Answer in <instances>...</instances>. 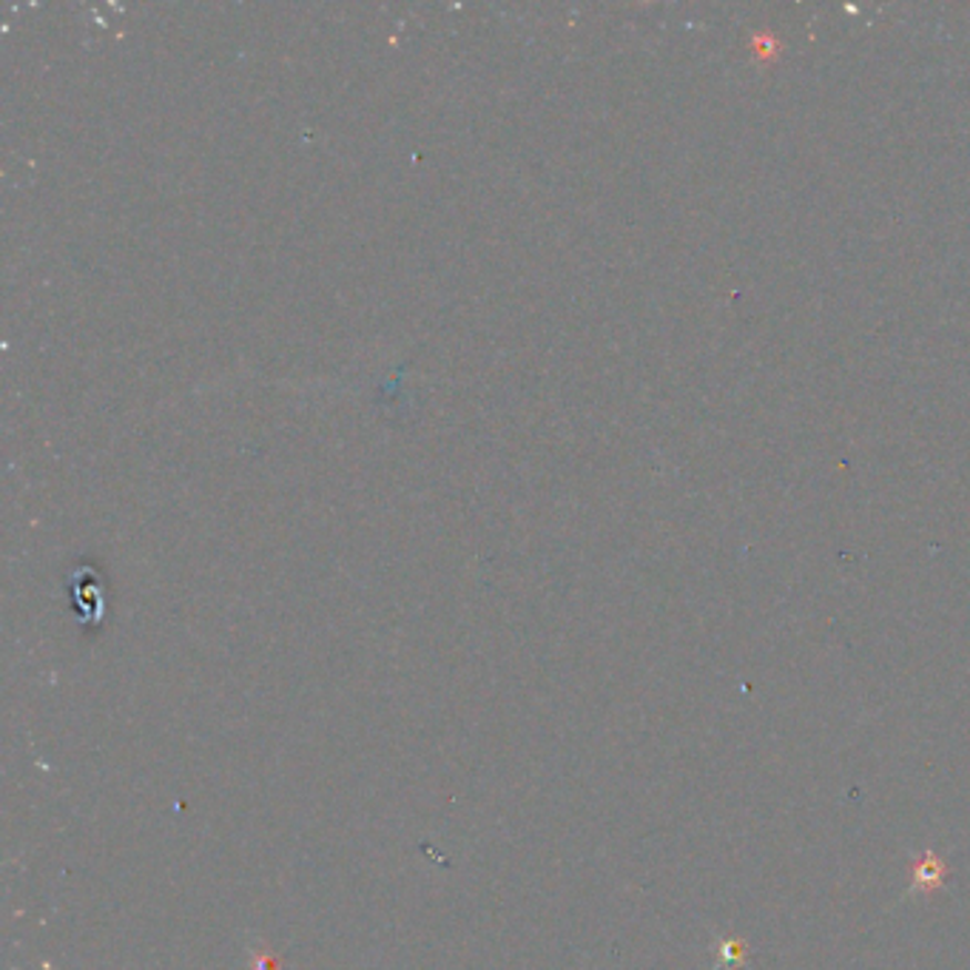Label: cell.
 <instances>
[{
  "label": "cell",
  "mask_w": 970,
  "mask_h": 970,
  "mask_svg": "<svg viewBox=\"0 0 970 970\" xmlns=\"http://www.w3.org/2000/svg\"><path fill=\"white\" fill-rule=\"evenodd\" d=\"M945 874H948V868L933 854L917 857V862H913V894H931L942 888Z\"/></svg>",
  "instance_id": "1"
}]
</instances>
